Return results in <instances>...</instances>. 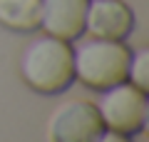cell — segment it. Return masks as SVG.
I'll list each match as a JSON object with an SVG mask.
<instances>
[{"label": "cell", "mask_w": 149, "mask_h": 142, "mask_svg": "<svg viewBox=\"0 0 149 142\" xmlns=\"http://www.w3.org/2000/svg\"><path fill=\"white\" fill-rule=\"evenodd\" d=\"M20 75L35 92L60 95L74 82V50L67 40L45 35L32 40L20 58Z\"/></svg>", "instance_id": "6da1fadb"}, {"label": "cell", "mask_w": 149, "mask_h": 142, "mask_svg": "<svg viewBox=\"0 0 149 142\" xmlns=\"http://www.w3.org/2000/svg\"><path fill=\"white\" fill-rule=\"evenodd\" d=\"M132 50L122 40L92 37L74 50V80L90 90H102L127 80Z\"/></svg>", "instance_id": "7a4b0ae2"}, {"label": "cell", "mask_w": 149, "mask_h": 142, "mask_svg": "<svg viewBox=\"0 0 149 142\" xmlns=\"http://www.w3.org/2000/svg\"><path fill=\"white\" fill-rule=\"evenodd\" d=\"M97 112L102 117L104 130H114L134 137L147 125V92L134 87L127 80L119 85H112V87L102 90Z\"/></svg>", "instance_id": "3957f363"}, {"label": "cell", "mask_w": 149, "mask_h": 142, "mask_svg": "<svg viewBox=\"0 0 149 142\" xmlns=\"http://www.w3.org/2000/svg\"><path fill=\"white\" fill-rule=\"evenodd\" d=\"M104 132L97 105L87 100H70L55 107L47 122L50 142H95Z\"/></svg>", "instance_id": "277c9868"}, {"label": "cell", "mask_w": 149, "mask_h": 142, "mask_svg": "<svg viewBox=\"0 0 149 142\" xmlns=\"http://www.w3.org/2000/svg\"><path fill=\"white\" fill-rule=\"evenodd\" d=\"M134 30V13L122 0H90L85 32L102 40H127Z\"/></svg>", "instance_id": "5b68a950"}, {"label": "cell", "mask_w": 149, "mask_h": 142, "mask_svg": "<svg viewBox=\"0 0 149 142\" xmlns=\"http://www.w3.org/2000/svg\"><path fill=\"white\" fill-rule=\"evenodd\" d=\"M87 3L90 0H42L40 27L60 40H80L85 32Z\"/></svg>", "instance_id": "8992f818"}, {"label": "cell", "mask_w": 149, "mask_h": 142, "mask_svg": "<svg viewBox=\"0 0 149 142\" xmlns=\"http://www.w3.org/2000/svg\"><path fill=\"white\" fill-rule=\"evenodd\" d=\"M42 0H0V25L15 32H32L40 27Z\"/></svg>", "instance_id": "52a82bcc"}, {"label": "cell", "mask_w": 149, "mask_h": 142, "mask_svg": "<svg viewBox=\"0 0 149 142\" xmlns=\"http://www.w3.org/2000/svg\"><path fill=\"white\" fill-rule=\"evenodd\" d=\"M149 53L147 50H134L132 60H129V72H127V82H132L134 87L144 90L147 92V85H149Z\"/></svg>", "instance_id": "ba28073f"}, {"label": "cell", "mask_w": 149, "mask_h": 142, "mask_svg": "<svg viewBox=\"0 0 149 142\" xmlns=\"http://www.w3.org/2000/svg\"><path fill=\"white\" fill-rule=\"evenodd\" d=\"M95 142H134L129 135H122V132H114V130H104Z\"/></svg>", "instance_id": "9c48e42d"}]
</instances>
